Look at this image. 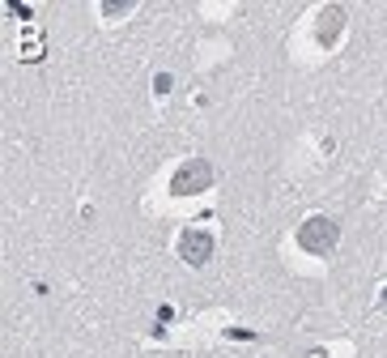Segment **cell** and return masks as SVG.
I'll return each instance as SVG.
<instances>
[{"instance_id": "obj_1", "label": "cell", "mask_w": 387, "mask_h": 358, "mask_svg": "<svg viewBox=\"0 0 387 358\" xmlns=\"http://www.w3.org/2000/svg\"><path fill=\"white\" fill-rule=\"evenodd\" d=\"M332 243V222H311L307 230H303V247H328Z\"/></svg>"}]
</instances>
